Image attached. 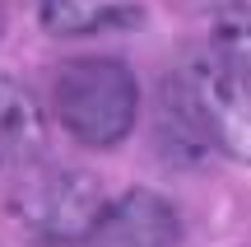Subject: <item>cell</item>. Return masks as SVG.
<instances>
[{"instance_id": "1", "label": "cell", "mask_w": 251, "mask_h": 247, "mask_svg": "<svg viewBox=\"0 0 251 247\" xmlns=\"http://www.w3.org/2000/svg\"><path fill=\"white\" fill-rule=\"evenodd\" d=\"M51 117L84 149H112L140 117V84L117 56H79L51 75Z\"/></svg>"}, {"instance_id": "2", "label": "cell", "mask_w": 251, "mask_h": 247, "mask_svg": "<svg viewBox=\"0 0 251 247\" xmlns=\"http://www.w3.org/2000/svg\"><path fill=\"white\" fill-rule=\"evenodd\" d=\"M107 205L112 201L93 173L37 164L9 192V220L33 247H65L89 238Z\"/></svg>"}, {"instance_id": "3", "label": "cell", "mask_w": 251, "mask_h": 247, "mask_svg": "<svg viewBox=\"0 0 251 247\" xmlns=\"http://www.w3.org/2000/svg\"><path fill=\"white\" fill-rule=\"evenodd\" d=\"M168 93L181 103L209 149L251 164V84L242 70H233L219 52H205L168 80Z\"/></svg>"}, {"instance_id": "4", "label": "cell", "mask_w": 251, "mask_h": 247, "mask_svg": "<svg viewBox=\"0 0 251 247\" xmlns=\"http://www.w3.org/2000/svg\"><path fill=\"white\" fill-rule=\"evenodd\" d=\"M79 247H181V220L158 192L130 187L102 210Z\"/></svg>"}, {"instance_id": "5", "label": "cell", "mask_w": 251, "mask_h": 247, "mask_svg": "<svg viewBox=\"0 0 251 247\" xmlns=\"http://www.w3.org/2000/svg\"><path fill=\"white\" fill-rule=\"evenodd\" d=\"M47 154V112L14 75H0V173L24 177Z\"/></svg>"}, {"instance_id": "6", "label": "cell", "mask_w": 251, "mask_h": 247, "mask_svg": "<svg viewBox=\"0 0 251 247\" xmlns=\"http://www.w3.org/2000/svg\"><path fill=\"white\" fill-rule=\"evenodd\" d=\"M37 24L51 37H93V33H121L144 24L140 0H42Z\"/></svg>"}, {"instance_id": "7", "label": "cell", "mask_w": 251, "mask_h": 247, "mask_svg": "<svg viewBox=\"0 0 251 247\" xmlns=\"http://www.w3.org/2000/svg\"><path fill=\"white\" fill-rule=\"evenodd\" d=\"M214 52L251 80V9H233L214 28Z\"/></svg>"}, {"instance_id": "8", "label": "cell", "mask_w": 251, "mask_h": 247, "mask_svg": "<svg viewBox=\"0 0 251 247\" xmlns=\"http://www.w3.org/2000/svg\"><path fill=\"white\" fill-rule=\"evenodd\" d=\"M177 9H191V14H233L242 9V0H168Z\"/></svg>"}, {"instance_id": "9", "label": "cell", "mask_w": 251, "mask_h": 247, "mask_svg": "<svg viewBox=\"0 0 251 247\" xmlns=\"http://www.w3.org/2000/svg\"><path fill=\"white\" fill-rule=\"evenodd\" d=\"M0 28H5V9H0Z\"/></svg>"}]
</instances>
